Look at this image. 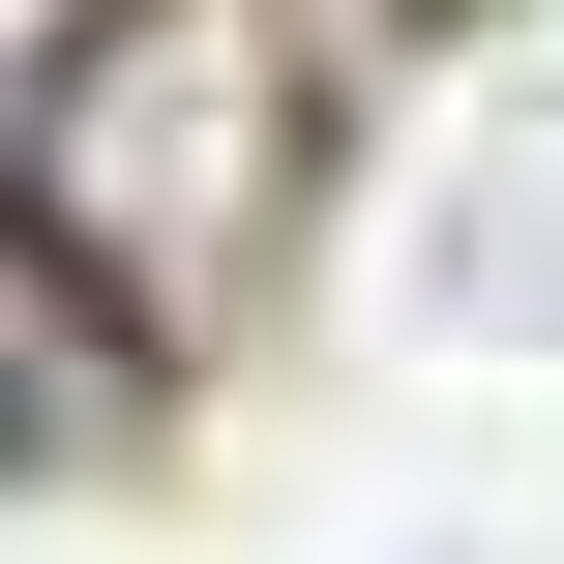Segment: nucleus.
<instances>
[{
  "label": "nucleus",
  "instance_id": "1",
  "mask_svg": "<svg viewBox=\"0 0 564 564\" xmlns=\"http://www.w3.org/2000/svg\"><path fill=\"white\" fill-rule=\"evenodd\" d=\"M30 208V268L149 357V327H208L268 238H297V30L268 0H89L59 59H30V149H0Z\"/></svg>",
  "mask_w": 564,
  "mask_h": 564
},
{
  "label": "nucleus",
  "instance_id": "2",
  "mask_svg": "<svg viewBox=\"0 0 564 564\" xmlns=\"http://www.w3.org/2000/svg\"><path fill=\"white\" fill-rule=\"evenodd\" d=\"M89 387H119V327H89L30 238H0V416H89Z\"/></svg>",
  "mask_w": 564,
  "mask_h": 564
}]
</instances>
